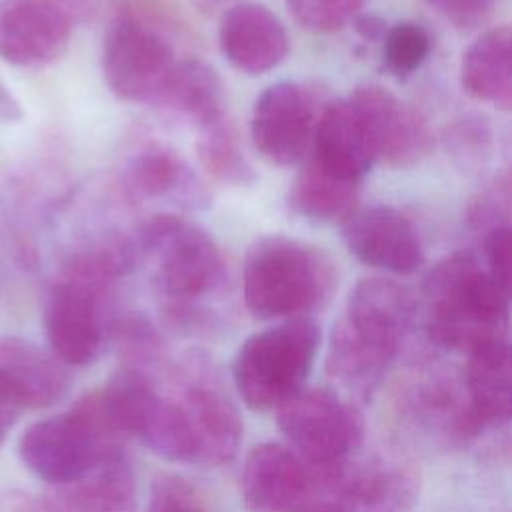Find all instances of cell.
Here are the masks:
<instances>
[{"label": "cell", "instance_id": "3957f363", "mask_svg": "<svg viewBox=\"0 0 512 512\" xmlns=\"http://www.w3.org/2000/svg\"><path fill=\"white\" fill-rule=\"evenodd\" d=\"M336 286L324 250L284 234L258 238L246 252L242 296L258 320H292L318 308Z\"/></svg>", "mask_w": 512, "mask_h": 512}, {"label": "cell", "instance_id": "4fadbf2b", "mask_svg": "<svg viewBox=\"0 0 512 512\" xmlns=\"http://www.w3.org/2000/svg\"><path fill=\"white\" fill-rule=\"evenodd\" d=\"M350 100L366 124L376 160L390 168H408L432 152L434 138L424 116L388 88L362 84Z\"/></svg>", "mask_w": 512, "mask_h": 512}, {"label": "cell", "instance_id": "b9f144b4", "mask_svg": "<svg viewBox=\"0 0 512 512\" xmlns=\"http://www.w3.org/2000/svg\"><path fill=\"white\" fill-rule=\"evenodd\" d=\"M308 512H336L328 502H324V500H320L314 508H310Z\"/></svg>", "mask_w": 512, "mask_h": 512}, {"label": "cell", "instance_id": "5b68a950", "mask_svg": "<svg viewBox=\"0 0 512 512\" xmlns=\"http://www.w3.org/2000/svg\"><path fill=\"white\" fill-rule=\"evenodd\" d=\"M320 346V328L308 318H292L246 338L234 358L238 396L258 412L278 410L304 388Z\"/></svg>", "mask_w": 512, "mask_h": 512}, {"label": "cell", "instance_id": "f546056e", "mask_svg": "<svg viewBox=\"0 0 512 512\" xmlns=\"http://www.w3.org/2000/svg\"><path fill=\"white\" fill-rule=\"evenodd\" d=\"M432 38L418 22H396L382 38L384 68L398 80L412 76L430 56Z\"/></svg>", "mask_w": 512, "mask_h": 512}, {"label": "cell", "instance_id": "f35d334b", "mask_svg": "<svg viewBox=\"0 0 512 512\" xmlns=\"http://www.w3.org/2000/svg\"><path fill=\"white\" fill-rule=\"evenodd\" d=\"M0 512H58L48 500L34 498L26 492H10L0 502Z\"/></svg>", "mask_w": 512, "mask_h": 512}, {"label": "cell", "instance_id": "30bf717a", "mask_svg": "<svg viewBox=\"0 0 512 512\" xmlns=\"http://www.w3.org/2000/svg\"><path fill=\"white\" fill-rule=\"evenodd\" d=\"M242 500L248 512H308L328 492L324 476L292 448L264 442L242 468Z\"/></svg>", "mask_w": 512, "mask_h": 512}, {"label": "cell", "instance_id": "6da1fadb", "mask_svg": "<svg viewBox=\"0 0 512 512\" xmlns=\"http://www.w3.org/2000/svg\"><path fill=\"white\" fill-rule=\"evenodd\" d=\"M418 304L390 278H362L328 342L326 372L352 398L368 402L414 330Z\"/></svg>", "mask_w": 512, "mask_h": 512}, {"label": "cell", "instance_id": "8fae6325", "mask_svg": "<svg viewBox=\"0 0 512 512\" xmlns=\"http://www.w3.org/2000/svg\"><path fill=\"white\" fill-rule=\"evenodd\" d=\"M322 108L316 96L298 82L280 80L266 86L250 116L254 148L278 166L300 162L312 148Z\"/></svg>", "mask_w": 512, "mask_h": 512}, {"label": "cell", "instance_id": "9c48e42d", "mask_svg": "<svg viewBox=\"0 0 512 512\" xmlns=\"http://www.w3.org/2000/svg\"><path fill=\"white\" fill-rule=\"evenodd\" d=\"M174 66L168 36L136 18L116 14L102 40L100 68L118 100L158 102Z\"/></svg>", "mask_w": 512, "mask_h": 512}, {"label": "cell", "instance_id": "44dd1931", "mask_svg": "<svg viewBox=\"0 0 512 512\" xmlns=\"http://www.w3.org/2000/svg\"><path fill=\"white\" fill-rule=\"evenodd\" d=\"M128 186L146 198H164L182 208H204L210 192L182 156L160 142L142 146L128 162Z\"/></svg>", "mask_w": 512, "mask_h": 512}, {"label": "cell", "instance_id": "60d3db41", "mask_svg": "<svg viewBox=\"0 0 512 512\" xmlns=\"http://www.w3.org/2000/svg\"><path fill=\"white\" fill-rule=\"evenodd\" d=\"M354 24H356L358 34L364 36L366 40H382L386 30H388L384 26V22L380 18H376V16H358L354 20Z\"/></svg>", "mask_w": 512, "mask_h": 512}, {"label": "cell", "instance_id": "d6a6232c", "mask_svg": "<svg viewBox=\"0 0 512 512\" xmlns=\"http://www.w3.org/2000/svg\"><path fill=\"white\" fill-rule=\"evenodd\" d=\"M468 218L476 228L484 230L512 224V152L498 180L470 204Z\"/></svg>", "mask_w": 512, "mask_h": 512}, {"label": "cell", "instance_id": "277c9868", "mask_svg": "<svg viewBox=\"0 0 512 512\" xmlns=\"http://www.w3.org/2000/svg\"><path fill=\"white\" fill-rule=\"evenodd\" d=\"M122 440L96 390L68 412L30 424L18 438V456L40 480L62 486L122 454Z\"/></svg>", "mask_w": 512, "mask_h": 512}, {"label": "cell", "instance_id": "d4e9b609", "mask_svg": "<svg viewBox=\"0 0 512 512\" xmlns=\"http://www.w3.org/2000/svg\"><path fill=\"white\" fill-rule=\"evenodd\" d=\"M462 376L482 428L512 422V346L508 342L466 356Z\"/></svg>", "mask_w": 512, "mask_h": 512}, {"label": "cell", "instance_id": "8d00e7d4", "mask_svg": "<svg viewBox=\"0 0 512 512\" xmlns=\"http://www.w3.org/2000/svg\"><path fill=\"white\" fill-rule=\"evenodd\" d=\"M444 20L460 30H470L486 22L498 0H426Z\"/></svg>", "mask_w": 512, "mask_h": 512}, {"label": "cell", "instance_id": "7c38bea8", "mask_svg": "<svg viewBox=\"0 0 512 512\" xmlns=\"http://www.w3.org/2000/svg\"><path fill=\"white\" fill-rule=\"evenodd\" d=\"M44 332L60 362L92 364L104 340L100 286L72 276L56 282L44 302Z\"/></svg>", "mask_w": 512, "mask_h": 512}, {"label": "cell", "instance_id": "e0dca14e", "mask_svg": "<svg viewBox=\"0 0 512 512\" xmlns=\"http://www.w3.org/2000/svg\"><path fill=\"white\" fill-rule=\"evenodd\" d=\"M418 490L420 478L406 464L348 462L322 500L336 512H410Z\"/></svg>", "mask_w": 512, "mask_h": 512}, {"label": "cell", "instance_id": "5bb4252c", "mask_svg": "<svg viewBox=\"0 0 512 512\" xmlns=\"http://www.w3.org/2000/svg\"><path fill=\"white\" fill-rule=\"evenodd\" d=\"M342 236L356 260L384 272L414 274L426 260L416 226L392 206L356 210L342 224Z\"/></svg>", "mask_w": 512, "mask_h": 512}, {"label": "cell", "instance_id": "484cf974", "mask_svg": "<svg viewBox=\"0 0 512 512\" xmlns=\"http://www.w3.org/2000/svg\"><path fill=\"white\" fill-rule=\"evenodd\" d=\"M158 102L188 118L196 132L228 118L224 82L210 64L198 58L176 62Z\"/></svg>", "mask_w": 512, "mask_h": 512}, {"label": "cell", "instance_id": "7a4b0ae2", "mask_svg": "<svg viewBox=\"0 0 512 512\" xmlns=\"http://www.w3.org/2000/svg\"><path fill=\"white\" fill-rule=\"evenodd\" d=\"M422 294L424 326L434 346L470 356L506 342L510 302L472 252L438 260L424 276Z\"/></svg>", "mask_w": 512, "mask_h": 512}, {"label": "cell", "instance_id": "7bdbcfd3", "mask_svg": "<svg viewBox=\"0 0 512 512\" xmlns=\"http://www.w3.org/2000/svg\"><path fill=\"white\" fill-rule=\"evenodd\" d=\"M212 2H218V0H212Z\"/></svg>", "mask_w": 512, "mask_h": 512}, {"label": "cell", "instance_id": "74e56055", "mask_svg": "<svg viewBox=\"0 0 512 512\" xmlns=\"http://www.w3.org/2000/svg\"><path fill=\"white\" fill-rule=\"evenodd\" d=\"M22 410H24V404L20 402L16 392L6 384V380L0 376V442L12 430Z\"/></svg>", "mask_w": 512, "mask_h": 512}, {"label": "cell", "instance_id": "ba28073f", "mask_svg": "<svg viewBox=\"0 0 512 512\" xmlns=\"http://www.w3.org/2000/svg\"><path fill=\"white\" fill-rule=\"evenodd\" d=\"M104 408L126 438L172 462H198V444L180 404L162 398L140 370L122 368L100 390Z\"/></svg>", "mask_w": 512, "mask_h": 512}, {"label": "cell", "instance_id": "ab89813d", "mask_svg": "<svg viewBox=\"0 0 512 512\" xmlns=\"http://www.w3.org/2000/svg\"><path fill=\"white\" fill-rule=\"evenodd\" d=\"M22 118H24V110L18 98L0 80V124H16V122H22Z\"/></svg>", "mask_w": 512, "mask_h": 512}, {"label": "cell", "instance_id": "52a82bcc", "mask_svg": "<svg viewBox=\"0 0 512 512\" xmlns=\"http://www.w3.org/2000/svg\"><path fill=\"white\" fill-rule=\"evenodd\" d=\"M276 414L290 448L316 468L330 488L364 436L356 402L344 400L332 388H302Z\"/></svg>", "mask_w": 512, "mask_h": 512}, {"label": "cell", "instance_id": "836d02e7", "mask_svg": "<svg viewBox=\"0 0 512 512\" xmlns=\"http://www.w3.org/2000/svg\"><path fill=\"white\" fill-rule=\"evenodd\" d=\"M482 254L486 272L508 298V302H512V224L486 230L482 240Z\"/></svg>", "mask_w": 512, "mask_h": 512}, {"label": "cell", "instance_id": "2e32d148", "mask_svg": "<svg viewBox=\"0 0 512 512\" xmlns=\"http://www.w3.org/2000/svg\"><path fill=\"white\" fill-rule=\"evenodd\" d=\"M404 406L410 420L436 442L462 446L480 430L462 378L444 370H426L406 386Z\"/></svg>", "mask_w": 512, "mask_h": 512}, {"label": "cell", "instance_id": "d6986e66", "mask_svg": "<svg viewBox=\"0 0 512 512\" xmlns=\"http://www.w3.org/2000/svg\"><path fill=\"white\" fill-rule=\"evenodd\" d=\"M328 174L360 184L376 162L366 124L350 98L328 102L318 118L312 156Z\"/></svg>", "mask_w": 512, "mask_h": 512}, {"label": "cell", "instance_id": "f1b7e54d", "mask_svg": "<svg viewBox=\"0 0 512 512\" xmlns=\"http://www.w3.org/2000/svg\"><path fill=\"white\" fill-rule=\"evenodd\" d=\"M196 152L204 170L226 184L248 186L256 180L228 118L196 132Z\"/></svg>", "mask_w": 512, "mask_h": 512}, {"label": "cell", "instance_id": "4dcf8cb0", "mask_svg": "<svg viewBox=\"0 0 512 512\" xmlns=\"http://www.w3.org/2000/svg\"><path fill=\"white\" fill-rule=\"evenodd\" d=\"M492 130L488 122L476 114L456 118L444 134V146L452 162L466 174L484 170L492 156Z\"/></svg>", "mask_w": 512, "mask_h": 512}, {"label": "cell", "instance_id": "8992f818", "mask_svg": "<svg viewBox=\"0 0 512 512\" xmlns=\"http://www.w3.org/2000/svg\"><path fill=\"white\" fill-rule=\"evenodd\" d=\"M140 254L156 260V284L172 306H192L214 292L226 274L216 240L174 214H156L136 232Z\"/></svg>", "mask_w": 512, "mask_h": 512}, {"label": "cell", "instance_id": "cb8c5ba5", "mask_svg": "<svg viewBox=\"0 0 512 512\" xmlns=\"http://www.w3.org/2000/svg\"><path fill=\"white\" fill-rule=\"evenodd\" d=\"M460 84L472 98L512 112V26L490 28L466 48Z\"/></svg>", "mask_w": 512, "mask_h": 512}, {"label": "cell", "instance_id": "4316f807", "mask_svg": "<svg viewBox=\"0 0 512 512\" xmlns=\"http://www.w3.org/2000/svg\"><path fill=\"white\" fill-rule=\"evenodd\" d=\"M358 198L360 184L328 174L312 158L300 168L288 192L292 210L314 222L344 224L358 210Z\"/></svg>", "mask_w": 512, "mask_h": 512}, {"label": "cell", "instance_id": "9a60e30c", "mask_svg": "<svg viewBox=\"0 0 512 512\" xmlns=\"http://www.w3.org/2000/svg\"><path fill=\"white\" fill-rule=\"evenodd\" d=\"M70 18L52 0H0V60L20 68L58 60L70 42Z\"/></svg>", "mask_w": 512, "mask_h": 512}, {"label": "cell", "instance_id": "d590c367", "mask_svg": "<svg viewBox=\"0 0 512 512\" xmlns=\"http://www.w3.org/2000/svg\"><path fill=\"white\" fill-rule=\"evenodd\" d=\"M118 340L134 364L152 362L160 354V338L142 316L126 318L118 328Z\"/></svg>", "mask_w": 512, "mask_h": 512}, {"label": "cell", "instance_id": "83f0119b", "mask_svg": "<svg viewBox=\"0 0 512 512\" xmlns=\"http://www.w3.org/2000/svg\"><path fill=\"white\" fill-rule=\"evenodd\" d=\"M140 256L134 238L124 234L100 236L80 250L72 252L66 260V276L104 286L124 274H128Z\"/></svg>", "mask_w": 512, "mask_h": 512}, {"label": "cell", "instance_id": "ffe728a7", "mask_svg": "<svg viewBox=\"0 0 512 512\" xmlns=\"http://www.w3.org/2000/svg\"><path fill=\"white\" fill-rule=\"evenodd\" d=\"M180 406L198 444V462H230L242 440V420L232 400L218 386L200 380L186 386Z\"/></svg>", "mask_w": 512, "mask_h": 512}, {"label": "cell", "instance_id": "e575fe53", "mask_svg": "<svg viewBox=\"0 0 512 512\" xmlns=\"http://www.w3.org/2000/svg\"><path fill=\"white\" fill-rule=\"evenodd\" d=\"M146 512H206L198 494L180 478H160L150 494Z\"/></svg>", "mask_w": 512, "mask_h": 512}, {"label": "cell", "instance_id": "1f68e13d", "mask_svg": "<svg viewBox=\"0 0 512 512\" xmlns=\"http://www.w3.org/2000/svg\"><path fill=\"white\" fill-rule=\"evenodd\" d=\"M366 0H288L294 20L312 32H336L358 18Z\"/></svg>", "mask_w": 512, "mask_h": 512}, {"label": "cell", "instance_id": "ac0fdd59", "mask_svg": "<svg viewBox=\"0 0 512 512\" xmlns=\"http://www.w3.org/2000/svg\"><path fill=\"white\" fill-rule=\"evenodd\" d=\"M218 42L228 64L250 76L280 66L290 52V36L280 18L264 4L242 2L220 20Z\"/></svg>", "mask_w": 512, "mask_h": 512}, {"label": "cell", "instance_id": "603a6c76", "mask_svg": "<svg viewBox=\"0 0 512 512\" xmlns=\"http://www.w3.org/2000/svg\"><path fill=\"white\" fill-rule=\"evenodd\" d=\"M58 512H136V480L122 454L96 464L74 482L52 486Z\"/></svg>", "mask_w": 512, "mask_h": 512}, {"label": "cell", "instance_id": "7402d4cb", "mask_svg": "<svg viewBox=\"0 0 512 512\" xmlns=\"http://www.w3.org/2000/svg\"><path fill=\"white\" fill-rule=\"evenodd\" d=\"M62 364L28 340L0 338V376L24 408H48L68 394L70 376Z\"/></svg>", "mask_w": 512, "mask_h": 512}]
</instances>
